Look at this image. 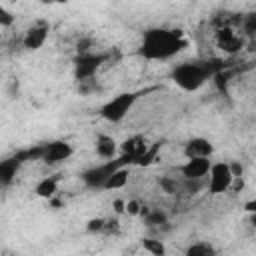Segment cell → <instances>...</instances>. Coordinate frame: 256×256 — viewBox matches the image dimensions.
Segmentation results:
<instances>
[{"label":"cell","mask_w":256,"mask_h":256,"mask_svg":"<svg viewBox=\"0 0 256 256\" xmlns=\"http://www.w3.org/2000/svg\"><path fill=\"white\" fill-rule=\"evenodd\" d=\"M186 46H188V40L184 38L182 30L154 28L144 34L138 54L144 56L146 60H168L178 52H182Z\"/></svg>","instance_id":"1"},{"label":"cell","mask_w":256,"mask_h":256,"mask_svg":"<svg viewBox=\"0 0 256 256\" xmlns=\"http://www.w3.org/2000/svg\"><path fill=\"white\" fill-rule=\"evenodd\" d=\"M228 70V64L220 62V60H212V62H186L180 64L172 70V80L176 82V86H180L186 92H194L200 86H204V82L212 76H216L218 72Z\"/></svg>","instance_id":"2"},{"label":"cell","mask_w":256,"mask_h":256,"mask_svg":"<svg viewBox=\"0 0 256 256\" xmlns=\"http://www.w3.org/2000/svg\"><path fill=\"white\" fill-rule=\"evenodd\" d=\"M128 164H134V158L128 156V154H122L120 158L108 160V162L102 164V166H94V168L86 170V172L82 174V180H84V184L90 186V188H104L106 180H108L118 168H126Z\"/></svg>","instance_id":"3"},{"label":"cell","mask_w":256,"mask_h":256,"mask_svg":"<svg viewBox=\"0 0 256 256\" xmlns=\"http://www.w3.org/2000/svg\"><path fill=\"white\" fill-rule=\"evenodd\" d=\"M138 92H124V94H118L116 98L108 100L102 108H100V114L104 120L108 122H120L128 112L130 108L134 106V102L138 100Z\"/></svg>","instance_id":"4"},{"label":"cell","mask_w":256,"mask_h":256,"mask_svg":"<svg viewBox=\"0 0 256 256\" xmlns=\"http://www.w3.org/2000/svg\"><path fill=\"white\" fill-rule=\"evenodd\" d=\"M106 54H78L76 60H74V78L78 82H84V80H90L94 78V74L98 72V68L106 62Z\"/></svg>","instance_id":"5"},{"label":"cell","mask_w":256,"mask_h":256,"mask_svg":"<svg viewBox=\"0 0 256 256\" xmlns=\"http://www.w3.org/2000/svg\"><path fill=\"white\" fill-rule=\"evenodd\" d=\"M232 172H230V164L228 162H216L212 164L210 172H208V192L210 194H222L226 190H230L232 186Z\"/></svg>","instance_id":"6"},{"label":"cell","mask_w":256,"mask_h":256,"mask_svg":"<svg viewBox=\"0 0 256 256\" xmlns=\"http://www.w3.org/2000/svg\"><path fill=\"white\" fill-rule=\"evenodd\" d=\"M72 152H74L72 144H68L66 140H54V142L46 144V152H44L42 162L48 164V166H54V164H58V162L68 160V158L72 156Z\"/></svg>","instance_id":"7"},{"label":"cell","mask_w":256,"mask_h":256,"mask_svg":"<svg viewBox=\"0 0 256 256\" xmlns=\"http://www.w3.org/2000/svg\"><path fill=\"white\" fill-rule=\"evenodd\" d=\"M212 168L210 158H190L186 160V164L180 166V172L184 176V180H202Z\"/></svg>","instance_id":"8"},{"label":"cell","mask_w":256,"mask_h":256,"mask_svg":"<svg viewBox=\"0 0 256 256\" xmlns=\"http://www.w3.org/2000/svg\"><path fill=\"white\" fill-rule=\"evenodd\" d=\"M46 38H48V24H46V22H38L36 26H32V28L24 34L22 44H24L26 50H38V48L46 42Z\"/></svg>","instance_id":"9"},{"label":"cell","mask_w":256,"mask_h":256,"mask_svg":"<svg viewBox=\"0 0 256 256\" xmlns=\"http://www.w3.org/2000/svg\"><path fill=\"white\" fill-rule=\"evenodd\" d=\"M214 152V146L210 140L206 138H192L186 142L184 146V156L190 160V158H210Z\"/></svg>","instance_id":"10"},{"label":"cell","mask_w":256,"mask_h":256,"mask_svg":"<svg viewBox=\"0 0 256 256\" xmlns=\"http://www.w3.org/2000/svg\"><path fill=\"white\" fill-rule=\"evenodd\" d=\"M24 160H28L26 150H24V152H18L16 156H12V158H8V160H2V164H0V180H2L4 186H8V184L14 180L16 172H18V168H20V164H22Z\"/></svg>","instance_id":"11"},{"label":"cell","mask_w":256,"mask_h":256,"mask_svg":"<svg viewBox=\"0 0 256 256\" xmlns=\"http://www.w3.org/2000/svg\"><path fill=\"white\" fill-rule=\"evenodd\" d=\"M120 150H122V154L132 156V158H134V164H136V162L144 156V152L148 150V144L144 142L142 136H130V138H126V140L120 144Z\"/></svg>","instance_id":"12"},{"label":"cell","mask_w":256,"mask_h":256,"mask_svg":"<svg viewBox=\"0 0 256 256\" xmlns=\"http://www.w3.org/2000/svg\"><path fill=\"white\" fill-rule=\"evenodd\" d=\"M96 154L100 158H106V160H114L116 156V140L112 136H106V134H100L96 138Z\"/></svg>","instance_id":"13"},{"label":"cell","mask_w":256,"mask_h":256,"mask_svg":"<svg viewBox=\"0 0 256 256\" xmlns=\"http://www.w3.org/2000/svg\"><path fill=\"white\" fill-rule=\"evenodd\" d=\"M56 188H58V176H46L44 180H40L38 184H36V196H40V198H54V194H56Z\"/></svg>","instance_id":"14"},{"label":"cell","mask_w":256,"mask_h":256,"mask_svg":"<svg viewBox=\"0 0 256 256\" xmlns=\"http://www.w3.org/2000/svg\"><path fill=\"white\" fill-rule=\"evenodd\" d=\"M128 182V168H118L104 184L106 190H118V188H124Z\"/></svg>","instance_id":"15"},{"label":"cell","mask_w":256,"mask_h":256,"mask_svg":"<svg viewBox=\"0 0 256 256\" xmlns=\"http://www.w3.org/2000/svg\"><path fill=\"white\" fill-rule=\"evenodd\" d=\"M186 256H216V248L210 242H194L186 248Z\"/></svg>","instance_id":"16"},{"label":"cell","mask_w":256,"mask_h":256,"mask_svg":"<svg viewBox=\"0 0 256 256\" xmlns=\"http://www.w3.org/2000/svg\"><path fill=\"white\" fill-rule=\"evenodd\" d=\"M142 246H144V250L150 252L152 256H166V246L162 244V240L144 238V240H142Z\"/></svg>","instance_id":"17"},{"label":"cell","mask_w":256,"mask_h":256,"mask_svg":"<svg viewBox=\"0 0 256 256\" xmlns=\"http://www.w3.org/2000/svg\"><path fill=\"white\" fill-rule=\"evenodd\" d=\"M160 148H162V142H154L152 146H148V150L144 152V156H142L136 164H138V166H150V164L156 160V156H158Z\"/></svg>","instance_id":"18"},{"label":"cell","mask_w":256,"mask_h":256,"mask_svg":"<svg viewBox=\"0 0 256 256\" xmlns=\"http://www.w3.org/2000/svg\"><path fill=\"white\" fill-rule=\"evenodd\" d=\"M234 36H236V34H234V30H232L230 26L218 28V30H216V44H218V46H222V44L230 42V40H232Z\"/></svg>","instance_id":"19"},{"label":"cell","mask_w":256,"mask_h":256,"mask_svg":"<svg viewBox=\"0 0 256 256\" xmlns=\"http://www.w3.org/2000/svg\"><path fill=\"white\" fill-rule=\"evenodd\" d=\"M158 184H160V188L166 192V194H176L178 192V182L174 180V178H170V176H162L160 180H158Z\"/></svg>","instance_id":"20"},{"label":"cell","mask_w":256,"mask_h":256,"mask_svg":"<svg viewBox=\"0 0 256 256\" xmlns=\"http://www.w3.org/2000/svg\"><path fill=\"white\" fill-rule=\"evenodd\" d=\"M242 46H244V40H242L240 36H234V38H232L230 42H226V44H222L220 48H222V50H224L226 54H234V52H238V50H240Z\"/></svg>","instance_id":"21"},{"label":"cell","mask_w":256,"mask_h":256,"mask_svg":"<svg viewBox=\"0 0 256 256\" xmlns=\"http://www.w3.org/2000/svg\"><path fill=\"white\" fill-rule=\"evenodd\" d=\"M146 224H148V226L166 224V214H164V212H160V210H152V212L146 216Z\"/></svg>","instance_id":"22"},{"label":"cell","mask_w":256,"mask_h":256,"mask_svg":"<svg viewBox=\"0 0 256 256\" xmlns=\"http://www.w3.org/2000/svg\"><path fill=\"white\" fill-rule=\"evenodd\" d=\"M104 226H106V220L104 218H92L86 224V230L88 232H104Z\"/></svg>","instance_id":"23"},{"label":"cell","mask_w":256,"mask_h":256,"mask_svg":"<svg viewBox=\"0 0 256 256\" xmlns=\"http://www.w3.org/2000/svg\"><path fill=\"white\" fill-rule=\"evenodd\" d=\"M140 212H142V206H140L138 200H128V202H126V214H130V216H138Z\"/></svg>","instance_id":"24"},{"label":"cell","mask_w":256,"mask_h":256,"mask_svg":"<svg viewBox=\"0 0 256 256\" xmlns=\"http://www.w3.org/2000/svg\"><path fill=\"white\" fill-rule=\"evenodd\" d=\"M12 22H14L12 12H8L4 6H0V26H10Z\"/></svg>","instance_id":"25"},{"label":"cell","mask_w":256,"mask_h":256,"mask_svg":"<svg viewBox=\"0 0 256 256\" xmlns=\"http://www.w3.org/2000/svg\"><path fill=\"white\" fill-rule=\"evenodd\" d=\"M184 188H186V192L196 194L202 188V180H184Z\"/></svg>","instance_id":"26"},{"label":"cell","mask_w":256,"mask_h":256,"mask_svg":"<svg viewBox=\"0 0 256 256\" xmlns=\"http://www.w3.org/2000/svg\"><path fill=\"white\" fill-rule=\"evenodd\" d=\"M104 232H106V234H118V232H120V222H118L116 218H114V220H106Z\"/></svg>","instance_id":"27"},{"label":"cell","mask_w":256,"mask_h":256,"mask_svg":"<svg viewBox=\"0 0 256 256\" xmlns=\"http://www.w3.org/2000/svg\"><path fill=\"white\" fill-rule=\"evenodd\" d=\"M230 172H232V176H234V178H242L244 168H242V164H240V162H232V164H230Z\"/></svg>","instance_id":"28"},{"label":"cell","mask_w":256,"mask_h":256,"mask_svg":"<svg viewBox=\"0 0 256 256\" xmlns=\"http://www.w3.org/2000/svg\"><path fill=\"white\" fill-rule=\"evenodd\" d=\"M112 208H114V212H116V214H124V212H126V202L118 198V200H114Z\"/></svg>","instance_id":"29"},{"label":"cell","mask_w":256,"mask_h":256,"mask_svg":"<svg viewBox=\"0 0 256 256\" xmlns=\"http://www.w3.org/2000/svg\"><path fill=\"white\" fill-rule=\"evenodd\" d=\"M244 210H246L248 214H256V198H254V200H248V202L244 204Z\"/></svg>","instance_id":"30"},{"label":"cell","mask_w":256,"mask_h":256,"mask_svg":"<svg viewBox=\"0 0 256 256\" xmlns=\"http://www.w3.org/2000/svg\"><path fill=\"white\" fill-rule=\"evenodd\" d=\"M242 186H244V180H242V178H234L230 188H234V192H240V190H242Z\"/></svg>","instance_id":"31"},{"label":"cell","mask_w":256,"mask_h":256,"mask_svg":"<svg viewBox=\"0 0 256 256\" xmlns=\"http://www.w3.org/2000/svg\"><path fill=\"white\" fill-rule=\"evenodd\" d=\"M250 226L256 230V214H250Z\"/></svg>","instance_id":"32"}]
</instances>
